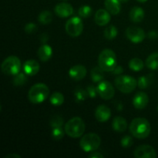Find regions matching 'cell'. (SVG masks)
<instances>
[{"instance_id": "obj_33", "label": "cell", "mask_w": 158, "mask_h": 158, "mask_svg": "<svg viewBox=\"0 0 158 158\" xmlns=\"http://www.w3.org/2000/svg\"><path fill=\"white\" fill-rule=\"evenodd\" d=\"M78 13L82 18H88L92 13V8L89 6H83L79 9Z\"/></svg>"}, {"instance_id": "obj_40", "label": "cell", "mask_w": 158, "mask_h": 158, "mask_svg": "<svg viewBox=\"0 0 158 158\" xmlns=\"http://www.w3.org/2000/svg\"><path fill=\"white\" fill-rule=\"evenodd\" d=\"M48 39H49V36H48V35L46 33H43L41 35V36H40V41H41L42 43H46V42H47Z\"/></svg>"}, {"instance_id": "obj_16", "label": "cell", "mask_w": 158, "mask_h": 158, "mask_svg": "<svg viewBox=\"0 0 158 158\" xmlns=\"http://www.w3.org/2000/svg\"><path fill=\"white\" fill-rule=\"evenodd\" d=\"M110 21V13L107 10L100 9L95 13V23L98 26H103L107 25Z\"/></svg>"}, {"instance_id": "obj_29", "label": "cell", "mask_w": 158, "mask_h": 158, "mask_svg": "<svg viewBox=\"0 0 158 158\" xmlns=\"http://www.w3.org/2000/svg\"><path fill=\"white\" fill-rule=\"evenodd\" d=\"M118 34V30L114 26H110L104 30V36L106 40H114Z\"/></svg>"}, {"instance_id": "obj_10", "label": "cell", "mask_w": 158, "mask_h": 158, "mask_svg": "<svg viewBox=\"0 0 158 158\" xmlns=\"http://www.w3.org/2000/svg\"><path fill=\"white\" fill-rule=\"evenodd\" d=\"M126 35L128 40L134 43H140L143 41L146 34L144 31L139 27L131 26L126 30Z\"/></svg>"}, {"instance_id": "obj_14", "label": "cell", "mask_w": 158, "mask_h": 158, "mask_svg": "<svg viewBox=\"0 0 158 158\" xmlns=\"http://www.w3.org/2000/svg\"><path fill=\"white\" fill-rule=\"evenodd\" d=\"M86 68L83 65H76L71 67L69 70V76L74 80H81L86 77Z\"/></svg>"}, {"instance_id": "obj_13", "label": "cell", "mask_w": 158, "mask_h": 158, "mask_svg": "<svg viewBox=\"0 0 158 158\" xmlns=\"http://www.w3.org/2000/svg\"><path fill=\"white\" fill-rule=\"evenodd\" d=\"M149 97L144 92H138L135 94L133 99L134 106L137 110H143L148 106Z\"/></svg>"}, {"instance_id": "obj_34", "label": "cell", "mask_w": 158, "mask_h": 158, "mask_svg": "<svg viewBox=\"0 0 158 158\" xmlns=\"http://www.w3.org/2000/svg\"><path fill=\"white\" fill-rule=\"evenodd\" d=\"M120 143H121V146L123 147V148H129L133 145L134 140H133V138L131 136H124V137L121 139Z\"/></svg>"}, {"instance_id": "obj_30", "label": "cell", "mask_w": 158, "mask_h": 158, "mask_svg": "<svg viewBox=\"0 0 158 158\" xmlns=\"http://www.w3.org/2000/svg\"><path fill=\"white\" fill-rule=\"evenodd\" d=\"M26 73L24 74L23 73H19L18 74H16L13 79V84L16 86L24 85L27 81V77H26Z\"/></svg>"}, {"instance_id": "obj_4", "label": "cell", "mask_w": 158, "mask_h": 158, "mask_svg": "<svg viewBox=\"0 0 158 158\" xmlns=\"http://www.w3.org/2000/svg\"><path fill=\"white\" fill-rule=\"evenodd\" d=\"M99 66L106 72H111L117 65L115 52L110 49H106L100 52L98 58Z\"/></svg>"}, {"instance_id": "obj_6", "label": "cell", "mask_w": 158, "mask_h": 158, "mask_svg": "<svg viewBox=\"0 0 158 158\" xmlns=\"http://www.w3.org/2000/svg\"><path fill=\"white\" fill-rule=\"evenodd\" d=\"M101 140L99 135L95 133H89L81 138L80 146L85 152H92L97 150L100 147Z\"/></svg>"}, {"instance_id": "obj_21", "label": "cell", "mask_w": 158, "mask_h": 158, "mask_svg": "<svg viewBox=\"0 0 158 158\" xmlns=\"http://www.w3.org/2000/svg\"><path fill=\"white\" fill-rule=\"evenodd\" d=\"M144 18V11L140 7H134L130 12V19L134 23H140Z\"/></svg>"}, {"instance_id": "obj_1", "label": "cell", "mask_w": 158, "mask_h": 158, "mask_svg": "<svg viewBox=\"0 0 158 158\" xmlns=\"http://www.w3.org/2000/svg\"><path fill=\"white\" fill-rule=\"evenodd\" d=\"M151 127L149 121L147 119L137 117L131 121L130 131L134 137L137 139L147 138L150 135Z\"/></svg>"}, {"instance_id": "obj_31", "label": "cell", "mask_w": 158, "mask_h": 158, "mask_svg": "<svg viewBox=\"0 0 158 158\" xmlns=\"http://www.w3.org/2000/svg\"><path fill=\"white\" fill-rule=\"evenodd\" d=\"M50 126L52 128L55 127H63V117H60L59 115H54L51 117L50 121Z\"/></svg>"}, {"instance_id": "obj_23", "label": "cell", "mask_w": 158, "mask_h": 158, "mask_svg": "<svg viewBox=\"0 0 158 158\" xmlns=\"http://www.w3.org/2000/svg\"><path fill=\"white\" fill-rule=\"evenodd\" d=\"M146 66L149 69H158V52H154L151 54L146 60Z\"/></svg>"}, {"instance_id": "obj_20", "label": "cell", "mask_w": 158, "mask_h": 158, "mask_svg": "<svg viewBox=\"0 0 158 158\" xmlns=\"http://www.w3.org/2000/svg\"><path fill=\"white\" fill-rule=\"evenodd\" d=\"M113 129L117 132H123L127 127V122L126 119L122 117H117L114 119L112 123Z\"/></svg>"}, {"instance_id": "obj_22", "label": "cell", "mask_w": 158, "mask_h": 158, "mask_svg": "<svg viewBox=\"0 0 158 158\" xmlns=\"http://www.w3.org/2000/svg\"><path fill=\"white\" fill-rule=\"evenodd\" d=\"M90 77L91 80L95 83L100 82L104 77V70L100 66H95L91 69Z\"/></svg>"}, {"instance_id": "obj_17", "label": "cell", "mask_w": 158, "mask_h": 158, "mask_svg": "<svg viewBox=\"0 0 158 158\" xmlns=\"http://www.w3.org/2000/svg\"><path fill=\"white\" fill-rule=\"evenodd\" d=\"M40 64L35 60H28L23 64V70L28 76H34L40 71Z\"/></svg>"}, {"instance_id": "obj_15", "label": "cell", "mask_w": 158, "mask_h": 158, "mask_svg": "<svg viewBox=\"0 0 158 158\" xmlns=\"http://www.w3.org/2000/svg\"><path fill=\"white\" fill-rule=\"evenodd\" d=\"M111 116V110L108 106L105 105H100L97 106L95 111V117L97 121L100 123H104L106 122Z\"/></svg>"}, {"instance_id": "obj_41", "label": "cell", "mask_w": 158, "mask_h": 158, "mask_svg": "<svg viewBox=\"0 0 158 158\" xmlns=\"http://www.w3.org/2000/svg\"><path fill=\"white\" fill-rule=\"evenodd\" d=\"M5 158H21V156H19V154H10L9 155L6 156Z\"/></svg>"}, {"instance_id": "obj_26", "label": "cell", "mask_w": 158, "mask_h": 158, "mask_svg": "<svg viewBox=\"0 0 158 158\" xmlns=\"http://www.w3.org/2000/svg\"><path fill=\"white\" fill-rule=\"evenodd\" d=\"M52 14L49 11L45 10L43 11L39 15V21L40 23L43 25H47L52 22Z\"/></svg>"}, {"instance_id": "obj_39", "label": "cell", "mask_w": 158, "mask_h": 158, "mask_svg": "<svg viewBox=\"0 0 158 158\" xmlns=\"http://www.w3.org/2000/svg\"><path fill=\"white\" fill-rule=\"evenodd\" d=\"M89 157L90 158H103V155L99 152H94L91 153L89 155Z\"/></svg>"}, {"instance_id": "obj_19", "label": "cell", "mask_w": 158, "mask_h": 158, "mask_svg": "<svg viewBox=\"0 0 158 158\" xmlns=\"http://www.w3.org/2000/svg\"><path fill=\"white\" fill-rule=\"evenodd\" d=\"M105 8L112 15H117L120 12V2L119 0H105Z\"/></svg>"}, {"instance_id": "obj_36", "label": "cell", "mask_w": 158, "mask_h": 158, "mask_svg": "<svg viewBox=\"0 0 158 158\" xmlns=\"http://www.w3.org/2000/svg\"><path fill=\"white\" fill-rule=\"evenodd\" d=\"M36 29H37V26L33 23H27L24 28L26 32H27V33H29V34L32 33V32H35V31L36 30Z\"/></svg>"}, {"instance_id": "obj_44", "label": "cell", "mask_w": 158, "mask_h": 158, "mask_svg": "<svg viewBox=\"0 0 158 158\" xmlns=\"http://www.w3.org/2000/svg\"><path fill=\"white\" fill-rule=\"evenodd\" d=\"M119 1H120V2H128L129 0H119Z\"/></svg>"}, {"instance_id": "obj_38", "label": "cell", "mask_w": 158, "mask_h": 158, "mask_svg": "<svg viewBox=\"0 0 158 158\" xmlns=\"http://www.w3.org/2000/svg\"><path fill=\"white\" fill-rule=\"evenodd\" d=\"M148 37L151 40H156L158 38V32L156 31H151V32L148 33Z\"/></svg>"}, {"instance_id": "obj_28", "label": "cell", "mask_w": 158, "mask_h": 158, "mask_svg": "<svg viewBox=\"0 0 158 158\" xmlns=\"http://www.w3.org/2000/svg\"><path fill=\"white\" fill-rule=\"evenodd\" d=\"M151 82H152L151 75L143 76V77H140L139 78L137 85H138L140 89H147L151 85Z\"/></svg>"}, {"instance_id": "obj_11", "label": "cell", "mask_w": 158, "mask_h": 158, "mask_svg": "<svg viewBox=\"0 0 158 158\" xmlns=\"http://www.w3.org/2000/svg\"><path fill=\"white\" fill-rule=\"evenodd\" d=\"M136 158H155L157 157V154L153 147L151 145L143 144L140 145L136 148L134 153Z\"/></svg>"}, {"instance_id": "obj_8", "label": "cell", "mask_w": 158, "mask_h": 158, "mask_svg": "<svg viewBox=\"0 0 158 158\" xmlns=\"http://www.w3.org/2000/svg\"><path fill=\"white\" fill-rule=\"evenodd\" d=\"M66 33L72 37H77L83 30V24L80 17H73L69 19L65 26Z\"/></svg>"}, {"instance_id": "obj_7", "label": "cell", "mask_w": 158, "mask_h": 158, "mask_svg": "<svg viewBox=\"0 0 158 158\" xmlns=\"http://www.w3.org/2000/svg\"><path fill=\"white\" fill-rule=\"evenodd\" d=\"M2 73L6 75H16L21 69V62L17 56H10L5 59L1 65Z\"/></svg>"}, {"instance_id": "obj_42", "label": "cell", "mask_w": 158, "mask_h": 158, "mask_svg": "<svg viewBox=\"0 0 158 158\" xmlns=\"http://www.w3.org/2000/svg\"><path fill=\"white\" fill-rule=\"evenodd\" d=\"M122 109H123V105L121 103H119L117 106V110H118L119 111H121Z\"/></svg>"}, {"instance_id": "obj_3", "label": "cell", "mask_w": 158, "mask_h": 158, "mask_svg": "<svg viewBox=\"0 0 158 158\" xmlns=\"http://www.w3.org/2000/svg\"><path fill=\"white\" fill-rule=\"evenodd\" d=\"M86 129V125L83 119L76 117L70 119L65 124L64 130L66 134L73 138H78L81 137Z\"/></svg>"}, {"instance_id": "obj_5", "label": "cell", "mask_w": 158, "mask_h": 158, "mask_svg": "<svg viewBox=\"0 0 158 158\" xmlns=\"http://www.w3.org/2000/svg\"><path fill=\"white\" fill-rule=\"evenodd\" d=\"M116 87L123 94H130L135 89L137 82L133 77L127 75L118 76L114 80Z\"/></svg>"}, {"instance_id": "obj_45", "label": "cell", "mask_w": 158, "mask_h": 158, "mask_svg": "<svg viewBox=\"0 0 158 158\" xmlns=\"http://www.w3.org/2000/svg\"><path fill=\"white\" fill-rule=\"evenodd\" d=\"M157 110H158V106H157Z\"/></svg>"}, {"instance_id": "obj_24", "label": "cell", "mask_w": 158, "mask_h": 158, "mask_svg": "<svg viewBox=\"0 0 158 158\" xmlns=\"http://www.w3.org/2000/svg\"><path fill=\"white\" fill-rule=\"evenodd\" d=\"M49 101L53 106H60L64 102V97L61 93L55 92L50 96Z\"/></svg>"}, {"instance_id": "obj_37", "label": "cell", "mask_w": 158, "mask_h": 158, "mask_svg": "<svg viewBox=\"0 0 158 158\" xmlns=\"http://www.w3.org/2000/svg\"><path fill=\"white\" fill-rule=\"evenodd\" d=\"M111 72H112L114 74H115V75H120V74H121L123 72V69L121 66H118V65H117V66H115V68H114Z\"/></svg>"}, {"instance_id": "obj_43", "label": "cell", "mask_w": 158, "mask_h": 158, "mask_svg": "<svg viewBox=\"0 0 158 158\" xmlns=\"http://www.w3.org/2000/svg\"><path fill=\"white\" fill-rule=\"evenodd\" d=\"M137 1H138L139 2H146L148 0H137Z\"/></svg>"}, {"instance_id": "obj_32", "label": "cell", "mask_w": 158, "mask_h": 158, "mask_svg": "<svg viewBox=\"0 0 158 158\" xmlns=\"http://www.w3.org/2000/svg\"><path fill=\"white\" fill-rule=\"evenodd\" d=\"M65 130L63 131V127H55L52 128V137L54 140H60L64 137Z\"/></svg>"}, {"instance_id": "obj_18", "label": "cell", "mask_w": 158, "mask_h": 158, "mask_svg": "<svg viewBox=\"0 0 158 158\" xmlns=\"http://www.w3.org/2000/svg\"><path fill=\"white\" fill-rule=\"evenodd\" d=\"M37 55H38L39 58L41 61L46 62L48 60H50L52 55V49L50 46L46 44L42 45L38 49L37 52Z\"/></svg>"}, {"instance_id": "obj_25", "label": "cell", "mask_w": 158, "mask_h": 158, "mask_svg": "<svg viewBox=\"0 0 158 158\" xmlns=\"http://www.w3.org/2000/svg\"><path fill=\"white\" fill-rule=\"evenodd\" d=\"M143 62L139 58H134L130 60L129 62V67L130 69H132L133 71L139 72L143 68Z\"/></svg>"}, {"instance_id": "obj_27", "label": "cell", "mask_w": 158, "mask_h": 158, "mask_svg": "<svg viewBox=\"0 0 158 158\" xmlns=\"http://www.w3.org/2000/svg\"><path fill=\"white\" fill-rule=\"evenodd\" d=\"M74 97H75L76 101L77 103H81V102L84 101L87 98V91H86L84 89L81 87L77 88L75 92H74Z\"/></svg>"}, {"instance_id": "obj_12", "label": "cell", "mask_w": 158, "mask_h": 158, "mask_svg": "<svg viewBox=\"0 0 158 158\" xmlns=\"http://www.w3.org/2000/svg\"><path fill=\"white\" fill-rule=\"evenodd\" d=\"M54 10H55L56 14L60 18H66V17L72 15L73 13V6L70 4H68V3L66 2L57 4Z\"/></svg>"}, {"instance_id": "obj_9", "label": "cell", "mask_w": 158, "mask_h": 158, "mask_svg": "<svg viewBox=\"0 0 158 158\" xmlns=\"http://www.w3.org/2000/svg\"><path fill=\"white\" fill-rule=\"evenodd\" d=\"M98 94L103 100H110L114 97L115 89L110 82L102 81L97 86Z\"/></svg>"}, {"instance_id": "obj_35", "label": "cell", "mask_w": 158, "mask_h": 158, "mask_svg": "<svg viewBox=\"0 0 158 158\" xmlns=\"http://www.w3.org/2000/svg\"><path fill=\"white\" fill-rule=\"evenodd\" d=\"M86 91H87L88 96L90 98H95L98 94V91H97V88L95 87L94 85H89L86 88Z\"/></svg>"}, {"instance_id": "obj_2", "label": "cell", "mask_w": 158, "mask_h": 158, "mask_svg": "<svg viewBox=\"0 0 158 158\" xmlns=\"http://www.w3.org/2000/svg\"><path fill=\"white\" fill-rule=\"evenodd\" d=\"M49 89L45 83L34 84L28 93V98L31 103L39 104L44 102L49 97Z\"/></svg>"}]
</instances>
